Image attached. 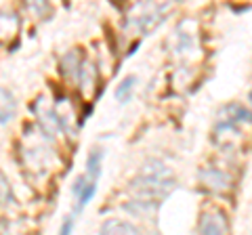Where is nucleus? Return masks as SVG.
Returning a JSON list of instances; mask_svg holds the SVG:
<instances>
[{
  "label": "nucleus",
  "mask_w": 252,
  "mask_h": 235,
  "mask_svg": "<svg viewBox=\"0 0 252 235\" xmlns=\"http://www.w3.org/2000/svg\"><path fill=\"white\" fill-rule=\"evenodd\" d=\"M172 187H175V176L160 162H147L141 168L139 176L130 183V189L137 195V200L143 204H152V206L166 198Z\"/></svg>",
  "instance_id": "obj_1"
},
{
  "label": "nucleus",
  "mask_w": 252,
  "mask_h": 235,
  "mask_svg": "<svg viewBox=\"0 0 252 235\" xmlns=\"http://www.w3.org/2000/svg\"><path fill=\"white\" fill-rule=\"evenodd\" d=\"M200 235H229V218L220 208H208L200 216Z\"/></svg>",
  "instance_id": "obj_2"
},
{
  "label": "nucleus",
  "mask_w": 252,
  "mask_h": 235,
  "mask_svg": "<svg viewBox=\"0 0 252 235\" xmlns=\"http://www.w3.org/2000/svg\"><path fill=\"white\" fill-rule=\"evenodd\" d=\"M19 32H21L19 15L11 9L0 11V44H9L13 40H17Z\"/></svg>",
  "instance_id": "obj_3"
},
{
  "label": "nucleus",
  "mask_w": 252,
  "mask_h": 235,
  "mask_svg": "<svg viewBox=\"0 0 252 235\" xmlns=\"http://www.w3.org/2000/svg\"><path fill=\"white\" fill-rule=\"evenodd\" d=\"M61 74L65 78H78L80 80L82 76V69H84V63H82V51H69L65 57L61 59Z\"/></svg>",
  "instance_id": "obj_4"
},
{
  "label": "nucleus",
  "mask_w": 252,
  "mask_h": 235,
  "mask_svg": "<svg viewBox=\"0 0 252 235\" xmlns=\"http://www.w3.org/2000/svg\"><path fill=\"white\" fill-rule=\"evenodd\" d=\"M94 191H97V185H94V181H91L89 176H78L74 181V195L78 198V210H82L86 204H89V200L94 195Z\"/></svg>",
  "instance_id": "obj_5"
},
{
  "label": "nucleus",
  "mask_w": 252,
  "mask_h": 235,
  "mask_svg": "<svg viewBox=\"0 0 252 235\" xmlns=\"http://www.w3.org/2000/svg\"><path fill=\"white\" fill-rule=\"evenodd\" d=\"M99 235H141V231L132 223L109 218V221H105L103 225H101Z\"/></svg>",
  "instance_id": "obj_6"
},
{
  "label": "nucleus",
  "mask_w": 252,
  "mask_h": 235,
  "mask_svg": "<svg viewBox=\"0 0 252 235\" xmlns=\"http://www.w3.org/2000/svg\"><path fill=\"white\" fill-rule=\"evenodd\" d=\"M238 122H250V112L246 107H242L238 103L233 105H227L223 107L220 112V118H219V124H227V126H233Z\"/></svg>",
  "instance_id": "obj_7"
},
{
  "label": "nucleus",
  "mask_w": 252,
  "mask_h": 235,
  "mask_svg": "<svg viewBox=\"0 0 252 235\" xmlns=\"http://www.w3.org/2000/svg\"><path fill=\"white\" fill-rule=\"evenodd\" d=\"M15 114H17V101L11 90H6L0 86V124H6L9 120H13Z\"/></svg>",
  "instance_id": "obj_8"
},
{
  "label": "nucleus",
  "mask_w": 252,
  "mask_h": 235,
  "mask_svg": "<svg viewBox=\"0 0 252 235\" xmlns=\"http://www.w3.org/2000/svg\"><path fill=\"white\" fill-rule=\"evenodd\" d=\"M101 160H103V153H101V149L91 151L89 160H86V170H89V178H91V181H97V176L101 175Z\"/></svg>",
  "instance_id": "obj_9"
},
{
  "label": "nucleus",
  "mask_w": 252,
  "mask_h": 235,
  "mask_svg": "<svg viewBox=\"0 0 252 235\" xmlns=\"http://www.w3.org/2000/svg\"><path fill=\"white\" fill-rule=\"evenodd\" d=\"M137 84V78L135 76H128L124 78V80L120 82V86L116 88V99L118 101H128L130 95H132V86Z\"/></svg>",
  "instance_id": "obj_10"
},
{
  "label": "nucleus",
  "mask_w": 252,
  "mask_h": 235,
  "mask_svg": "<svg viewBox=\"0 0 252 235\" xmlns=\"http://www.w3.org/2000/svg\"><path fill=\"white\" fill-rule=\"evenodd\" d=\"M202 181L206 183L208 187H225L227 176L220 175L219 170H204L202 172Z\"/></svg>",
  "instance_id": "obj_11"
},
{
  "label": "nucleus",
  "mask_w": 252,
  "mask_h": 235,
  "mask_svg": "<svg viewBox=\"0 0 252 235\" xmlns=\"http://www.w3.org/2000/svg\"><path fill=\"white\" fill-rule=\"evenodd\" d=\"M11 202H13V187L9 183V178L4 176V172L0 170V206H6Z\"/></svg>",
  "instance_id": "obj_12"
},
{
  "label": "nucleus",
  "mask_w": 252,
  "mask_h": 235,
  "mask_svg": "<svg viewBox=\"0 0 252 235\" xmlns=\"http://www.w3.org/2000/svg\"><path fill=\"white\" fill-rule=\"evenodd\" d=\"M72 229H74V221H72V216H67L65 221H63V225H61L59 235H69V233H72Z\"/></svg>",
  "instance_id": "obj_13"
}]
</instances>
